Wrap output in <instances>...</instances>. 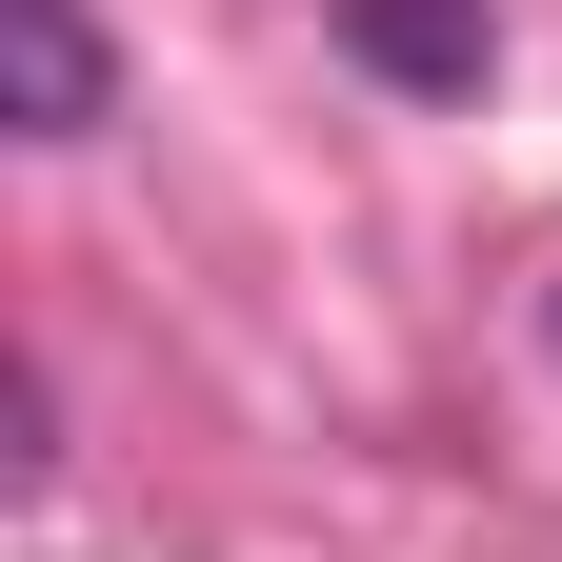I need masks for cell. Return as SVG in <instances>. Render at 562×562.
Masks as SVG:
<instances>
[{
	"instance_id": "1",
	"label": "cell",
	"mask_w": 562,
	"mask_h": 562,
	"mask_svg": "<svg viewBox=\"0 0 562 562\" xmlns=\"http://www.w3.org/2000/svg\"><path fill=\"white\" fill-rule=\"evenodd\" d=\"M0 121L21 140H101L121 121V41L81 21V0H0Z\"/></svg>"
},
{
	"instance_id": "2",
	"label": "cell",
	"mask_w": 562,
	"mask_h": 562,
	"mask_svg": "<svg viewBox=\"0 0 562 562\" xmlns=\"http://www.w3.org/2000/svg\"><path fill=\"white\" fill-rule=\"evenodd\" d=\"M341 60L402 101H482V60H503V0H341Z\"/></svg>"
},
{
	"instance_id": "3",
	"label": "cell",
	"mask_w": 562,
	"mask_h": 562,
	"mask_svg": "<svg viewBox=\"0 0 562 562\" xmlns=\"http://www.w3.org/2000/svg\"><path fill=\"white\" fill-rule=\"evenodd\" d=\"M542 362H562V281H542Z\"/></svg>"
}]
</instances>
